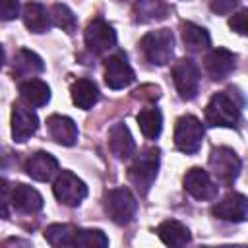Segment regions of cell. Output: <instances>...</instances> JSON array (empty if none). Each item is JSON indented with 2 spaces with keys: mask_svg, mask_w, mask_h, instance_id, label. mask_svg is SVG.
<instances>
[{
  "mask_svg": "<svg viewBox=\"0 0 248 248\" xmlns=\"http://www.w3.org/2000/svg\"><path fill=\"white\" fill-rule=\"evenodd\" d=\"M2 64H4V48L0 45V68H2Z\"/></svg>",
  "mask_w": 248,
  "mask_h": 248,
  "instance_id": "obj_34",
  "label": "cell"
},
{
  "mask_svg": "<svg viewBox=\"0 0 248 248\" xmlns=\"http://www.w3.org/2000/svg\"><path fill=\"white\" fill-rule=\"evenodd\" d=\"M172 81L184 101H192L200 91V70L190 58H180L172 66Z\"/></svg>",
  "mask_w": 248,
  "mask_h": 248,
  "instance_id": "obj_8",
  "label": "cell"
},
{
  "mask_svg": "<svg viewBox=\"0 0 248 248\" xmlns=\"http://www.w3.org/2000/svg\"><path fill=\"white\" fill-rule=\"evenodd\" d=\"M21 99L33 107H43L50 101V87L43 79H25L19 83Z\"/></svg>",
  "mask_w": 248,
  "mask_h": 248,
  "instance_id": "obj_24",
  "label": "cell"
},
{
  "mask_svg": "<svg viewBox=\"0 0 248 248\" xmlns=\"http://www.w3.org/2000/svg\"><path fill=\"white\" fill-rule=\"evenodd\" d=\"M56 170H58V161L54 155L46 151H37L25 161V172L39 182L50 180L56 174Z\"/></svg>",
  "mask_w": 248,
  "mask_h": 248,
  "instance_id": "obj_15",
  "label": "cell"
},
{
  "mask_svg": "<svg viewBox=\"0 0 248 248\" xmlns=\"http://www.w3.org/2000/svg\"><path fill=\"white\" fill-rule=\"evenodd\" d=\"M10 203L19 213H37L43 207V196L27 184H16L10 192Z\"/></svg>",
  "mask_w": 248,
  "mask_h": 248,
  "instance_id": "obj_16",
  "label": "cell"
},
{
  "mask_svg": "<svg viewBox=\"0 0 248 248\" xmlns=\"http://www.w3.org/2000/svg\"><path fill=\"white\" fill-rule=\"evenodd\" d=\"M43 70H45V64H43L41 56L35 54L33 50L21 48L14 56V74L17 78H29V79H33V76L35 74H41Z\"/></svg>",
  "mask_w": 248,
  "mask_h": 248,
  "instance_id": "obj_23",
  "label": "cell"
},
{
  "mask_svg": "<svg viewBox=\"0 0 248 248\" xmlns=\"http://www.w3.org/2000/svg\"><path fill=\"white\" fill-rule=\"evenodd\" d=\"M10 192H12V186L8 184L6 178H0V217L2 219H8L10 217Z\"/></svg>",
  "mask_w": 248,
  "mask_h": 248,
  "instance_id": "obj_30",
  "label": "cell"
},
{
  "mask_svg": "<svg viewBox=\"0 0 248 248\" xmlns=\"http://www.w3.org/2000/svg\"><path fill=\"white\" fill-rule=\"evenodd\" d=\"M182 41H184L186 48L192 50V52H202L211 45L209 33L203 27H200V25H196L192 21H184L182 23Z\"/></svg>",
  "mask_w": 248,
  "mask_h": 248,
  "instance_id": "obj_25",
  "label": "cell"
},
{
  "mask_svg": "<svg viewBox=\"0 0 248 248\" xmlns=\"http://www.w3.org/2000/svg\"><path fill=\"white\" fill-rule=\"evenodd\" d=\"M23 23L31 33H45L50 27V16L46 8L39 2H27L23 6Z\"/></svg>",
  "mask_w": 248,
  "mask_h": 248,
  "instance_id": "obj_22",
  "label": "cell"
},
{
  "mask_svg": "<svg viewBox=\"0 0 248 248\" xmlns=\"http://www.w3.org/2000/svg\"><path fill=\"white\" fill-rule=\"evenodd\" d=\"M240 107L242 101L236 93L231 95V91H219L209 99L205 107V122L209 126L234 128L240 120Z\"/></svg>",
  "mask_w": 248,
  "mask_h": 248,
  "instance_id": "obj_1",
  "label": "cell"
},
{
  "mask_svg": "<svg viewBox=\"0 0 248 248\" xmlns=\"http://www.w3.org/2000/svg\"><path fill=\"white\" fill-rule=\"evenodd\" d=\"M157 170H159V149L147 147L140 155H136L134 163L128 169V178L136 186V190L141 196H145L157 178Z\"/></svg>",
  "mask_w": 248,
  "mask_h": 248,
  "instance_id": "obj_2",
  "label": "cell"
},
{
  "mask_svg": "<svg viewBox=\"0 0 248 248\" xmlns=\"http://www.w3.org/2000/svg\"><path fill=\"white\" fill-rule=\"evenodd\" d=\"M134 79H136V74L128 64L126 54L116 52L105 60V83L110 89H124Z\"/></svg>",
  "mask_w": 248,
  "mask_h": 248,
  "instance_id": "obj_10",
  "label": "cell"
},
{
  "mask_svg": "<svg viewBox=\"0 0 248 248\" xmlns=\"http://www.w3.org/2000/svg\"><path fill=\"white\" fill-rule=\"evenodd\" d=\"M19 14V4L16 0H0V21H12Z\"/></svg>",
  "mask_w": 248,
  "mask_h": 248,
  "instance_id": "obj_31",
  "label": "cell"
},
{
  "mask_svg": "<svg viewBox=\"0 0 248 248\" xmlns=\"http://www.w3.org/2000/svg\"><path fill=\"white\" fill-rule=\"evenodd\" d=\"M136 118H138V124H140L141 134H143L147 140L159 138V134H161V130H163V114H161L159 108L147 107V108L140 110Z\"/></svg>",
  "mask_w": 248,
  "mask_h": 248,
  "instance_id": "obj_26",
  "label": "cell"
},
{
  "mask_svg": "<svg viewBox=\"0 0 248 248\" xmlns=\"http://www.w3.org/2000/svg\"><path fill=\"white\" fill-rule=\"evenodd\" d=\"M157 8H163V4H155V2H141V4H136V12L140 16H147L145 21L149 19H163L167 12H157Z\"/></svg>",
  "mask_w": 248,
  "mask_h": 248,
  "instance_id": "obj_29",
  "label": "cell"
},
{
  "mask_svg": "<svg viewBox=\"0 0 248 248\" xmlns=\"http://www.w3.org/2000/svg\"><path fill=\"white\" fill-rule=\"evenodd\" d=\"M229 25L232 31H236L238 35H244L246 33V10L234 14L231 19H229Z\"/></svg>",
  "mask_w": 248,
  "mask_h": 248,
  "instance_id": "obj_32",
  "label": "cell"
},
{
  "mask_svg": "<svg viewBox=\"0 0 248 248\" xmlns=\"http://www.w3.org/2000/svg\"><path fill=\"white\" fill-rule=\"evenodd\" d=\"M108 147L112 151V155L120 161L128 159L130 155H134V149H136V143H134V138L128 130L126 124L122 122H116L110 130H108Z\"/></svg>",
  "mask_w": 248,
  "mask_h": 248,
  "instance_id": "obj_18",
  "label": "cell"
},
{
  "mask_svg": "<svg viewBox=\"0 0 248 248\" xmlns=\"http://www.w3.org/2000/svg\"><path fill=\"white\" fill-rule=\"evenodd\" d=\"M85 46L91 54H105L116 46V33L103 17H95L85 29Z\"/></svg>",
  "mask_w": 248,
  "mask_h": 248,
  "instance_id": "obj_9",
  "label": "cell"
},
{
  "mask_svg": "<svg viewBox=\"0 0 248 248\" xmlns=\"http://www.w3.org/2000/svg\"><path fill=\"white\" fill-rule=\"evenodd\" d=\"M234 6H236V2H215V4H211V8H213L215 12H221V14L232 10Z\"/></svg>",
  "mask_w": 248,
  "mask_h": 248,
  "instance_id": "obj_33",
  "label": "cell"
},
{
  "mask_svg": "<svg viewBox=\"0 0 248 248\" xmlns=\"http://www.w3.org/2000/svg\"><path fill=\"white\" fill-rule=\"evenodd\" d=\"M205 72L209 74L211 79L219 81V79H225L236 66V56L227 50V48H213L207 52L205 56Z\"/></svg>",
  "mask_w": 248,
  "mask_h": 248,
  "instance_id": "obj_14",
  "label": "cell"
},
{
  "mask_svg": "<svg viewBox=\"0 0 248 248\" xmlns=\"http://www.w3.org/2000/svg\"><path fill=\"white\" fill-rule=\"evenodd\" d=\"M202 140H203V124L196 116L186 114V116H180L176 120L174 145L178 151L192 155L202 147Z\"/></svg>",
  "mask_w": 248,
  "mask_h": 248,
  "instance_id": "obj_6",
  "label": "cell"
},
{
  "mask_svg": "<svg viewBox=\"0 0 248 248\" xmlns=\"http://www.w3.org/2000/svg\"><path fill=\"white\" fill-rule=\"evenodd\" d=\"M211 213L223 221L242 223L248 217V200L244 194H229L211 207Z\"/></svg>",
  "mask_w": 248,
  "mask_h": 248,
  "instance_id": "obj_12",
  "label": "cell"
},
{
  "mask_svg": "<svg viewBox=\"0 0 248 248\" xmlns=\"http://www.w3.org/2000/svg\"><path fill=\"white\" fill-rule=\"evenodd\" d=\"M140 48L147 62L155 66H165L172 58L174 50V37L170 29H155L141 37Z\"/></svg>",
  "mask_w": 248,
  "mask_h": 248,
  "instance_id": "obj_3",
  "label": "cell"
},
{
  "mask_svg": "<svg viewBox=\"0 0 248 248\" xmlns=\"http://www.w3.org/2000/svg\"><path fill=\"white\" fill-rule=\"evenodd\" d=\"M103 205H105V211L110 217V221L116 225H128L138 211V202H136L134 194L124 186L108 190L105 194Z\"/></svg>",
  "mask_w": 248,
  "mask_h": 248,
  "instance_id": "obj_4",
  "label": "cell"
},
{
  "mask_svg": "<svg viewBox=\"0 0 248 248\" xmlns=\"http://www.w3.org/2000/svg\"><path fill=\"white\" fill-rule=\"evenodd\" d=\"M70 93H72V101L76 107L83 108V110H89L97 101H99V87L95 85V81L87 79V78H79L72 83L70 87Z\"/></svg>",
  "mask_w": 248,
  "mask_h": 248,
  "instance_id": "obj_21",
  "label": "cell"
},
{
  "mask_svg": "<svg viewBox=\"0 0 248 248\" xmlns=\"http://www.w3.org/2000/svg\"><path fill=\"white\" fill-rule=\"evenodd\" d=\"M209 169L215 176V180L223 186H232V182L238 178L242 163L240 157L229 149V147H217L209 155Z\"/></svg>",
  "mask_w": 248,
  "mask_h": 248,
  "instance_id": "obj_5",
  "label": "cell"
},
{
  "mask_svg": "<svg viewBox=\"0 0 248 248\" xmlns=\"http://www.w3.org/2000/svg\"><path fill=\"white\" fill-rule=\"evenodd\" d=\"M46 128H48V134L50 138L60 143V145H74L78 141V126L72 118L68 116H62V114H52L48 116L46 120Z\"/></svg>",
  "mask_w": 248,
  "mask_h": 248,
  "instance_id": "obj_17",
  "label": "cell"
},
{
  "mask_svg": "<svg viewBox=\"0 0 248 248\" xmlns=\"http://www.w3.org/2000/svg\"><path fill=\"white\" fill-rule=\"evenodd\" d=\"M157 234L159 238L169 246V248H186L192 240L190 231L186 225H182L180 221L174 219H167L157 227Z\"/></svg>",
  "mask_w": 248,
  "mask_h": 248,
  "instance_id": "obj_19",
  "label": "cell"
},
{
  "mask_svg": "<svg viewBox=\"0 0 248 248\" xmlns=\"http://www.w3.org/2000/svg\"><path fill=\"white\" fill-rule=\"evenodd\" d=\"M78 248H108V238L99 229H79Z\"/></svg>",
  "mask_w": 248,
  "mask_h": 248,
  "instance_id": "obj_27",
  "label": "cell"
},
{
  "mask_svg": "<svg viewBox=\"0 0 248 248\" xmlns=\"http://www.w3.org/2000/svg\"><path fill=\"white\" fill-rule=\"evenodd\" d=\"M52 192H54V196L60 203H64L68 207H76L87 196V186L72 170H62L54 180Z\"/></svg>",
  "mask_w": 248,
  "mask_h": 248,
  "instance_id": "obj_7",
  "label": "cell"
},
{
  "mask_svg": "<svg viewBox=\"0 0 248 248\" xmlns=\"http://www.w3.org/2000/svg\"><path fill=\"white\" fill-rule=\"evenodd\" d=\"M78 231L68 223H54L45 229V238L52 248H78Z\"/></svg>",
  "mask_w": 248,
  "mask_h": 248,
  "instance_id": "obj_20",
  "label": "cell"
},
{
  "mask_svg": "<svg viewBox=\"0 0 248 248\" xmlns=\"http://www.w3.org/2000/svg\"><path fill=\"white\" fill-rule=\"evenodd\" d=\"M50 14H52L50 17H52L56 27H60L66 33H74V29H76V16L72 14V10L66 4H54L50 8Z\"/></svg>",
  "mask_w": 248,
  "mask_h": 248,
  "instance_id": "obj_28",
  "label": "cell"
},
{
  "mask_svg": "<svg viewBox=\"0 0 248 248\" xmlns=\"http://www.w3.org/2000/svg\"><path fill=\"white\" fill-rule=\"evenodd\" d=\"M184 190L196 198V200H215L217 198V182H213V178L209 176L207 170L194 167L184 174Z\"/></svg>",
  "mask_w": 248,
  "mask_h": 248,
  "instance_id": "obj_11",
  "label": "cell"
},
{
  "mask_svg": "<svg viewBox=\"0 0 248 248\" xmlns=\"http://www.w3.org/2000/svg\"><path fill=\"white\" fill-rule=\"evenodd\" d=\"M39 128V118L31 108H25L21 105H14L12 108V138L14 141H25L29 140Z\"/></svg>",
  "mask_w": 248,
  "mask_h": 248,
  "instance_id": "obj_13",
  "label": "cell"
}]
</instances>
